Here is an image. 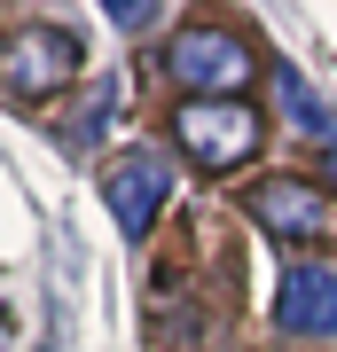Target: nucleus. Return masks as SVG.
Here are the masks:
<instances>
[{"label": "nucleus", "instance_id": "3", "mask_svg": "<svg viewBox=\"0 0 337 352\" xmlns=\"http://www.w3.org/2000/svg\"><path fill=\"white\" fill-rule=\"evenodd\" d=\"M79 63H87V47H79L63 24H24L0 39V87H8L16 102H48L79 78Z\"/></svg>", "mask_w": 337, "mask_h": 352}, {"label": "nucleus", "instance_id": "5", "mask_svg": "<svg viewBox=\"0 0 337 352\" xmlns=\"http://www.w3.org/2000/svg\"><path fill=\"white\" fill-rule=\"evenodd\" d=\"M243 212L259 219L267 235H283V243H322L337 227L329 196L314 188V180H298V173H267L259 188H243Z\"/></svg>", "mask_w": 337, "mask_h": 352}, {"label": "nucleus", "instance_id": "9", "mask_svg": "<svg viewBox=\"0 0 337 352\" xmlns=\"http://www.w3.org/2000/svg\"><path fill=\"white\" fill-rule=\"evenodd\" d=\"M322 180H337V141H322Z\"/></svg>", "mask_w": 337, "mask_h": 352}, {"label": "nucleus", "instance_id": "8", "mask_svg": "<svg viewBox=\"0 0 337 352\" xmlns=\"http://www.w3.org/2000/svg\"><path fill=\"white\" fill-rule=\"evenodd\" d=\"M110 16H118V24H125V32H141V24H150V16H157V8H141V0H118V8H110Z\"/></svg>", "mask_w": 337, "mask_h": 352}, {"label": "nucleus", "instance_id": "4", "mask_svg": "<svg viewBox=\"0 0 337 352\" xmlns=\"http://www.w3.org/2000/svg\"><path fill=\"white\" fill-rule=\"evenodd\" d=\"M165 196H173V164L157 149H125L110 173H102V204H110L118 235H134V243H150V227L165 219Z\"/></svg>", "mask_w": 337, "mask_h": 352}, {"label": "nucleus", "instance_id": "6", "mask_svg": "<svg viewBox=\"0 0 337 352\" xmlns=\"http://www.w3.org/2000/svg\"><path fill=\"white\" fill-rule=\"evenodd\" d=\"M275 329L283 337H298V344H329L337 337V266H283V282H275Z\"/></svg>", "mask_w": 337, "mask_h": 352}, {"label": "nucleus", "instance_id": "7", "mask_svg": "<svg viewBox=\"0 0 337 352\" xmlns=\"http://www.w3.org/2000/svg\"><path fill=\"white\" fill-rule=\"evenodd\" d=\"M275 110L290 118V133H306V141H337V110H329V102L314 94L290 63H275Z\"/></svg>", "mask_w": 337, "mask_h": 352}, {"label": "nucleus", "instance_id": "1", "mask_svg": "<svg viewBox=\"0 0 337 352\" xmlns=\"http://www.w3.org/2000/svg\"><path fill=\"white\" fill-rule=\"evenodd\" d=\"M157 63H165V78L181 87V102H243L259 55H251V39L227 32V24H181L173 39H165Z\"/></svg>", "mask_w": 337, "mask_h": 352}, {"label": "nucleus", "instance_id": "2", "mask_svg": "<svg viewBox=\"0 0 337 352\" xmlns=\"http://www.w3.org/2000/svg\"><path fill=\"white\" fill-rule=\"evenodd\" d=\"M259 141H267V118L251 102H181L173 110V149L196 173H236L259 157Z\"/></svg>", "mask_w": 337, "mask_h": 352}]
</instances>
